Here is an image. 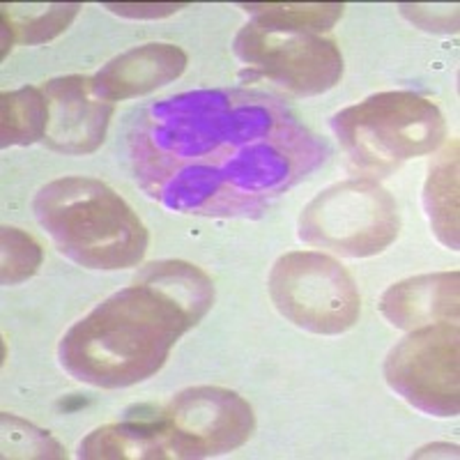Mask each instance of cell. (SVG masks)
<instances>
[{
    "label": "cell",
    "instance_id": "obj_1",
    "mask_svg": "<svg viewBox=\"0 0 460 460\" xmlns=\"http://www.w3.org/2000/svg\"><path fill=\"white\" fill-rule=\"evenodd\" d=\"M137 178L171 209L261 215L324 157V146L270 94L242 88L182 93L137 115Z\"/></svg>",
    "mask_w": 460,
    "mask_h": 460
},
{
    "label": "cell",
    "instance_id": "obj_2",
    "mask_svg": "<svg viewBox=\"0 0 460 460\" xmlns=\"http://www.w3.org/2000/svg\"><path fill=\"white\" fill-rule=\"evenodd\" d=\"M215 286L199 267L152 262L131 286L90 311L60 341V364L93 387H129L166 364L184 332L208 314Z\"/></svg>",
    "mask_w": 460,
    "mask_h": 460
},
{
    "label": "cell",
    "instance_id": "obj_3",
    "mask_svg": "<svg viewBox=\"0 0 460 460\" xmlns=\"http://www.w3.org/2000/svg\"><path fill=\"white\" fill-rule=\"evenodd\" d=\"M35 215L58 249L90 270H125L146 256V226L100 180H53L40 189Z\"/></svg>",
    "mask_w": 460,
    "mask_h": 460
},
{
    "label": "cell",
    "instance_id": "obj_4",
    "mask_svg": "<svg viewBox=\"0 0 460 460\" xmlns=\"http://www.w3.org/2000/svg\"><path fill=\"white\" fill-rule=\"evenodd\" d=\"M336 137L352 159L371 171H392L398 164L438 150L445 141V115L417 93H380L334 118Z\"/></svg>",
    "mask_w": 460,
    "mask_h": 460
},
{
    "label": "cell",
    "instance_id": "obj_5",
    "mask_svg": "<svg viewBox=\"0 0 460 460\" xmlns=\"http://www.w3.org/2000/svg\"><path fill=\"white\" fill-rule=\"evenodd\" d=\"M398 230L396 200L373 180H348L324 189L299 217L304 242L352 258L385 252Z\"/></svg>",
    "mask_w": 460,
    "mask_h": 460
},
{
    "label": "cell",
    "instance_id": "obj_6",
    "mask_svg": "<svg viewBox=\"0 0 460 460\" xmlns=\"http://www.w3.org/2000/svg\"><path fill=\"white\" fill-rule=\"evenodd\" d=\"M270 295L283 318L314 334H343L357 323L361 297L341 262L318 252H293L277 261Z\"/></svg>",
    "mask_w": 460,
    "mask_h": 460
},
{
    "label": "cell",
    "instance_id": "obj_7",
    "mask_svg": "<svg viewBox=\"0 0 460 460\" xmlns=\"http://www.w3.org/2000/svg\"><path fill=\"white\" fill-rule=\"evenodd\" d=\"M242 63L297 94L327 93L343 74V56L330 37L293 28L249 23L235 37Z\"/></svg>",
    "mask_w": 460,
    "mask_h": 460
},
{
    "label": "cell",
    "instance_id": "obj_8",
    "mask_svg": "<svg viewBox=\"0 0 460 460\" xmlns=\"http://www.w3.org/2000/svg\"><path fill=\"white\" fill-rule=\"evenodd\" d=\"M166 458H203L242 447L256 429L252 405L221 387H194L162 405Z\"/></svg>",
    "mask_w": 460,
    "mask_h": 460
},
{
    "label": "cell",
    "instance_id": "obj_9",
    "mask_svg": "<svg viewBox=\"0 0 460 460\" xmlns=\"http://www.w3.org/2000/svg\"><path fill=\"white\" fill-rule=\"evenodd\" d=\"M385 377L414 408L435 417H456L460 408L458 327L438 323L414 330L389 352Z\"/></svg>",
    "mask_w": 460,
    "mask_h": 460
},
{
    "label": "cell",
    "instance_id": "obj_10",
    "mask_svg": "<svg viewBox=\"0 0 460 460\" xmlns=\"http://www.w3.org/2000/svg\"><path fill=\"white\" fill-rule=\"evenodd\" d=\"M49 120L44 143L65 155H88L104 143L113 102L106 100L93 79L63 76L42 85Z\"/></svg>",
    "mask_w": 460,
    "mask_h": 460
},
{
    "label": "cell",
    "instance_id": "obj_11",
    "mask_svg": "<svg viewBox=\"0 0 460 460\" xmlns=\"http://www.w3.org/2000/svg\"><path fill=\"white\" fill-rule=\"evenodd\" d=\"M187 69V53L175 44L155 42L129 49L97 72L94 85L106 100H131L171 84Z\"/></svg>",
    "mask_w": 460,
    "mask_h": 460
},
{
    "label": "cell",
    "instance_id": "obj_12",
    "mask_svg": "<svg viewBox=\"0 0 460 460\" xmlns=\"http://www.w3.org/2000/svg\"><path fill=\"white\" fill-rule=\"evenodd\" d=\"M382 314L401 330L458 320V272L401 281L382 295Z\"/></svg>",
    "mask_w": 460,
    "mask_h": 460
},
{
    "label": "cell",
    "instance_id": "obj_13",
    "mask_svg": "<svg viewBox=\"0 0 460 460\" xmlns=\"http://www.w3.org/2000/svg\"><path fill=\"white\" fill-rule=\"evenodd\" d=\"M424 203L438 240L458 249V141H451L430 168Z\"/></svg>",
    "mask_w": 460,
    "mask_h": 460
},
{
    "label": "cell",
    "instance_id": "obj_14",
    "mask_svg": "<svg viewBox=\"0 0 460 460\" xmlns=\"http://www.w3.org/2000/svg\"><path fill=\"white\" fill-rule=\"evenodd\" d=\"M47 120L49 109L42 88L3 93V115H0L3 147L31 146L35 141H44Z\"/></svg>",
    "mask_w": 460,
    "mask_h": 460
},
{
    "label": "cell",
    "instance_id": "obj_15",
    "mask_svg": "<svg viewBox=\"0 0 460 460\" xmlns=\"http://www.w3.org/2000/svg\"><path fill=\"white\" fill-rule=\"evenodd\" d=\"M242 7L252 12L258 23L320 32V35L330 31L345 10L341 3H249Z\"/></svg>",
    "mask_w": 460,
    "mask_h": 460
},
{
    "label": "cell",
    "instance_id": "obj_16",
    "mask_svg": "<svg viewBox=\"0 0 460 460\" xmlns=\"http://www.w3.org/2000/svg\"><path fill=\"white\" fill-rule=\"evenodd\" d=\"M28 12H14L3 5V22L12 28L16 42L40 44L49 42L65 31L81 10L79 3H56V5H31Z\"/></svg>",
    "mask_w": 460,
    "mask_h": 460
},
{
    "label": "cell",
    "instance_id": "obj_17",
    "mask_svg": "<svg viewBox=\"0 0 460 460\" xmlns=\"http://www.w3.org/2000/svg\"><path fill=\"white\" fill-rule=\"evenodd\" d=\"M42 265V246L22 228H3V283L16 286L26 281Z\"/></svg>",
    "mask_w": 460,
    "mask_h": 460
},
{
    "label": "cell",
    "instance_id": "obj_18",
    "mask_svg": "<svg viewBox=\"0 0 460 460\" xmlns=\"http://www.w3.org/2000/svg\"><path fill=\"white\" fill-rule=\"evenodd\" d=\"M3 449L5 458H63V449L56 439L44 430H37L35 426L26 424L22 419L3 414Z\"/></svg>",
    "mask_w": 460,
    "mask_h": 460
},
{
    "label": "cell",
    "instance_id": "obj_19",
    "mask_svg": "<svg viewBox=\"0 0 460 460\" xmlns=\"http://www.w3.org/2000/svg\"><path fill=\"white\" fill-rule=\"evenodd\" d=\"M104 7H109V10H113L115 14H122V16H166V14H172V12H178L180 7H187V3H180V5H175V3H147V5H143V3H106Z\"/></svg>",
    "mask_w": 460,
    "mask_h": 460
}]
</instances>
